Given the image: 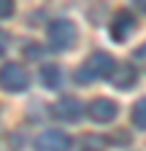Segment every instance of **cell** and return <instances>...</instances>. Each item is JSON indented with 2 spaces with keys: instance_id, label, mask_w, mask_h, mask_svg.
I'll list each match as a JSON object with an SVG mask.
<instances>
[{
  "instance_id": "7c38bea8",
  "label": "cell",
  "mask_w": 146,
  "mask_h": 151,
  "mask_svg": "<svg viewBox=\"0 0 146 151\" xmlns=\"http://www.w3.org/2000/svg\"><path fill=\"white\" fill-rule=\"evenodd\" d=\"M16 14V0H0V19H11Z\"/></svg>"
},
{
  "instance_id": "30bf717a",
  "label": "cell",
  "mask_w": 146,
  "mask_h": 151,
  "mask_svg": "<svg viewBox=\"0 0 146 151\" xmlns=\"http://www.w3.org/2000/svg\"><path fill=\"white\" fill-rule=\"evenodd\" d=\"M130 124L135 129H143L146 132V94L133 103V108H130Z\"/></svg>"
},
{
  "instance_id": "277c9868",
  "label": "cell",
  "mask_w": 146,
  "mask_h": 151,
  "mask_svg": "<svg viewBox=\"0 0 146 151\" xmlns=\"http://www.w3.org/2000/svg\"><path fill=\"white\" fill-rule=\"evenodd\" d=\"M138 30V19L133 11L127 8H116L111 22H108V35H111L114 43H127V38H130L133 32Z\"/></svg>"
},
{
  "instance_id": "8992f818",
  "label": "cell",
  "mask_w": 146,
  "mask_h": 151,
  "mask_svg": "<svg viewBox=\"0 0 146 151\" xmlns=\"http://www.w3.org/2000/svg\"><path fill=\"white\" fill-rule=\"evenodd\" d=\"M49 113L57 122H68V124H76L81 116H84V103L76 97V94H65V97H60L57 103H51Z\"/></svg>"
},
{
  "instance_id": "6da1fadb",
  "label": "cell",
  "mask_w": 146,
  "mask_h": 151,
  "mask_svg": "<svg viewBox=\"0 0 146 151\" xmlns=\"http://www.w3.org/2000/svg\"><path fill=\"white\" fill-rule=\"evenodd\" d=\"M114 65H116V57L108 54V51H103V49H98V51H92L84 60V65L76 73H73V78H76L79 86H89V84H95V81H106L108 76H111Z\"/></svg>"
},
{
  "instance_id": "5b68a950",
  "label": "cell",
  "mask_w": 146,
  "mask_h": 151,
  "mask_svg": "<svg viewBox=\"0 0 146 151\" xmlns=\"http://www.w3.org/2000/svg\"><path fill=\"white\" fill-rule=\"evenodd\" d=\"M84 113L95 124H111L119 116V103L111 100V97H95V100L84 103Z\"/></svg>"
},
{
  "instance_id": "3957f363",
  "label": "cell",
  "mask_w": 146,
  "mask_h": 151,
  "mask_svg": "<svg viewBox=\"0 0 146 151\" xmlns=\"http://www.w3.org/2000/svg\"><path fill=\"white\" fill-rule=\"evenodd\" d=\"M30 86V73L22 62H3L0 68V89L8 94H22Z\"/></svg>"
},
{
  "instance_id": "7a4b0ae2",
  "label": "cell",
  "mask_w": 146,
  "mask_h": 151,
  "mask_svg": "<svg viewBox=\"0 0 146 151\" xmlns=\"http://www.w3.org/2000/svg\"><path fill=\"white\" fill-rule=\"evenodd\" d=\"M46 43L54 51H73L79 46V24L65 16L51 19L46 24Z\"/></svg>"
},
{
  "instance_id": "ba28073f",
  "label": "cell",
  "mask_w": 146,
  "mask_h": 151,
  "mask_svg": "<svg viewBox=\"0 0 146 151\" xmlns=\"http://www.w3.org/2000/svg\"><path fill=\"white\" fill-rule=\"evenodd\" d=\"M106 81H111L119 92H127V89H133V86L138 84V68H135L133 62H119V60H116L111 76H108Z\"/></svg>"
},
{
  "instance_id": "5bb4252c",
  "label": "cell",
  "mask_w": 146,
  "mask_h": 151,
  "mask_svg": "<svg viewBox=\"0 0 146 151\" xmlns=\"http://www.w3.org/2000/svg\"><path fill=\"white\" fill-rule=\"evenodd\" d=\"M127 3H130L138 14H146V0H127Z\"/></svg>"
},
{
  "instance_id": "52a82bcc",
  "label": "cell",
  "mask_w": 146,
  "mask_h": 151,
  "mask_svg": "<svg viewBox=\"0 0 146 151\" xmlns=\"http://www.w3.org/2000/svg\"><path fill=\"white\" fill-rule=\"evenodd\" d=\"M33 143H35V148H41V151H65V148L73 146V138L68 135V132L51 127V129H43Z\"/></svg>"
},
{
  "instance_id": "4fadbf2b",
  "label": "cell",
  "mask_w": 146,
  "mask_h": 151,
  "mask_svg": "<svg viewBox=\"0 0 146 151\" xmlns=\"http://www.w3.org/2000/svg\"><path fill=\"white\" fill-rule=\"evenodd\" d=\"M8 46H11V32H6L3 27H0V57L8 51Z\"/></svg>"
},
{
  "instance_id": "8fae6325",
  "label": "cell",
  "mask_w": 146,
  "mask_h": 151,
  "mask_svg": "<svg viewBox=\"0 0 146 151\" xmlns=\"http://www.w3.org/2000/svg\"><path fill=\"white\" fill-rule=\"evenodd\" d=\"M73 146H84V148H108L106 135H79L73 138Z\"/></svg>"
},
{
  "instance_id": "9a60e30c",
  "label": "cell",
  "mask_w": 146,
  "mask_h": 151,
  "mask_svg": "<svg viewBox=\"0 0 146 151\" xmlns=\"http://www.w3.org/2000/svg\"><path fill=\"white\" fill-rule=\"evenodd\" d=\"M0 113H3V105H0Z\"/></svg>"
},
{
  "instance_id": "9c48e42d",
  "label": "cell",
  "mask_w": 146,
  "mask_h": 151,
  "mask_svg": "<svg viewBox=\"0 0 146 151\" xmlns=\"http://www.w3.org/2000/svg\"><path fill=\"white\" fill-rule=\"evenodd\" d=\"M38 81L43 84V89H60L62 84V68L57 62H43L38 70Z\"/></svg>"
}]
</instances>
